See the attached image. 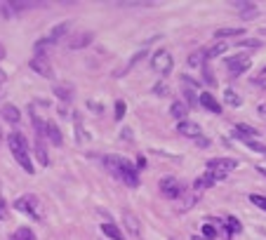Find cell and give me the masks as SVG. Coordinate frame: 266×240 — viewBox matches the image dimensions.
Masks as SVG:
<instances>
[{
  "label": "cell",
  "instance_id": "obj_26",
  "mask_svg": "<svg viewBox=\"0 0 266 240\" xmlns=\"http://www.w3.org/2000/svg\"><path fill=\"white\" fill-rule=\"evenodd\" d=\"M226 228H229V231H231V233H240V231H243V226H240V221L236 219V217H226Z\"/></svg>",
  "mask_w": 266,
  "mask_h": 240
},
{
  "label": "cell",
  "instance_id": "obj_33",
  "mask_svg": "<svg viewBox=\"0 0 266 240\" xmlns=\"http://www.w3.org/2000/svg\"><path fill=\"white\" fill-rule=\"evenodd\" d=\"M153 92H156L158 97H165L167 94V85H165V82H158L156 87H153Z\"/></svg>",
  "mask_w": 266,
  "mask_h": 240
},
{
  "label": "cell",
  "instance_id": "obj_38",
  "mask_svg": "<svg viewBox=\"0 0 266 240\" xmlns=\"http://www.w3.org/2000/svg\"><path fill=\"white\" fill-rule=\"evenodd\" d=\"M3 82H5V73L0 71V89H3Z\"/></svg>",
  "mask_w": 266,
  "mask_h": 240
},
{
  "label": "cell",
  "instance_id": "obj_37",
  "mask_svg": "<svg viewBox=\"0 0 266 240\" xmlns=\"http://www.w3.org/2000/svg\"><path fill=\"white\" fill-rule=\"evenodd\" d=\"M257 172H259L261 177H266V167H261V165H259V167H257Z\"/></svg>",
  "mask_w": 266,
  "mask_h": 240
},
{
  "label": "cell",
  "instance_id": "obj_36",
  "mask_svg": "<svg viewBox=\"0 0 266 240\" xmlns=\"http://www.w3.org/2000/svg\"><path fill=\"white\" fill-rule=\"evenodd\" d=\"M5 55H7V52H5V45L0 42V59H5Z\"/></svg>",
  "mask_w": 266,
  "mask_h": 240
},
{
  "label": "cell",
  "instance_id": "obj_8",
  "mask_svg": "<svg viewBox=\"0 0 266 240\" xmlns=\"http://www.w3.org/2000/svg\"><path fill=\"white\" fill-rule=\"evenodd\" d=\"M151 66H153V71H158L160 76H167L172 71V55L167 50H158L156 55L151 57Z\"/></svg>",
  "mask_w": 266,
  "mask_h": 240
},
{
  "label": "cell",
  "instance_id": "obj_10",
  "mask_svg": "<svg viewBox=\"0 0 266 240\" xmlns=\"http://www.w3.org/2000/svg\"><path fill=\"white\" fill-rule=\"evenodd\" d=\"M219 179L214 177V174H210V172H205V174H200L196 181H193V191L196 193H203V191H207V188H212V186L217 184Z\"/></svg>",
  "mask_w": 266,
  "mask_h": 240
},
{
  "label": "cell",
  "instance_id": "obj_35",
  "mask_svg": "<svg viewBox=\"0 0 266 240\" xmlns=\"http://www.w3.org/2000/svg\"><path fill=\"white\" fill-rule=\"evenodd\" d=\"M254 85H259V87H264V89H266V76L254 78Z\"/></svg>",
  "mask_w": 266,
  "mask_h": 240
},
{
  "label": "cell",
  "instance_id": "obj_13",
  "mask_svg": "<svg viewBox=\"0 0 266 240\" xmlns=\"http://www.w3.org/2000/svg\"><path fill=\"white\" fill-rule=\"evenodd\" d=\"M35 158H38V163L42 165V167H48L50 165V156H48V149H45V141H42V137H35Z\"/></svg>",
  "mask_w": 266,
  "mask_h": 240
},
{
  "label": "cell",
  "instance_id": "obj_32",
  "mask_svg": "<svg viewBox=\"0 0 266 240\" xmlns=\"http://www.w3.org/2000/svg\"><path fill=\"white\" fill-rule=\"evenodd\" d=\"M125 116V102H118L116 104V120H123Z\"/></svg>",
  "mask_w": 266,
  "mask_h": 240
},
{
  "label": "cell",
  "instance_id": "obj_40",
  "mask_svg": "<svg viewBox=\"0 0 266 240\" xmlns=\"http://www.w3.org/2000/svg\"><path fill=\"white\" fill-rule=\"evenodd\" d=\"M191 240H207V238H203V235H193Z\"/></svg>",
  "mask_w": 266,
  "mask_h": 240
},
{
  "label": "cell",
  "instance_id": "obj_27",
  "mask_svg": "<svg viewBox=\"0 0 266 240\" xmlns=\"http://www.w3.org/2000/svg\"><path fill=\"white\" fill-rule=\"evenodd\" d=\"M203 238H207V240L217 238V226L214 224H203Z\"/></svg>",
  "mask_w": 266,
  "mask_h": 240
},
{
  "label": "cell",
  "instance_id": "obj_23",
  "mask_svg": "<svg viewBox=\"0 0 266 240\" xmlns=\"http://www.w3.org/2000/svg\"><path fill=\"white\" fill-rule=\"evenodd\" d=\"M10 240H35V233L31 231V228H26V226H21V228H17L12 233V238Z\"/></svg>",
  "mask_w": 266,
  "mask_h": 240
},
{
  "label": "cell",
  "instance_id": "obj_22",
  "mask_svg": "<svg viewBox=\"0 0 266 240\" xmlns=\"http://www.w3.org/2000/svg\"><path fill=\"white\" fill-rule=\"evenodd\" d=\"M90 42H92V33H80V35H75V40L68 42V47L78 50V47H85V45H90Z\"/></svg>",
  "mask_w": 266,
  "mask_h": 240
},
{
  "label": "cell",
  "instance_id": "obj_9",
  "mask_svg": "<svg viewBox=\"0 0 266 240\" xmlns=\"http://www.w3.org/2000/svg\"><path fill=\"white\" fill-rule=\"evenodd\" d=\"M31 69L42 78H55V69H52V64H50L48 55H35L31 57Z\"/></svg>",
  "mask_w": 266,
  "mask_h": 240
},
{
  "label": "cell",
  "instance_id": "obj_34",
  "mask_svg": "<svg viewBox=\"0 0 266 240\" xmlns=\"http://www.w3.org/2000/svg\"><path fill=\"white\" fill-rule=\"evenodd\" d=\"M240 45H243V47H259L261 42L259 40H240Z\"/></svg>",
  "mask_w": 266,
  "mask_h": 240
},
{
  "label": "cell",
  "instance_id": "obj_18",
  "mask_svg": "<svg viewBox=\"0 0 266 240\" xmlns=\"http://www.w3.org/2000/svg\"><path fill=\"white\" fill-rule=\"evenodd\" d=\"M123 221H125V228H127L132 235H139V233H142V228H139V221L135 219V214H132L130 210H125V212H123Z\"/></svg>",
  "mask_w": 266,
  "mask_h": 240
},
{
  "label": "cell",
  "instance_id": "obj_2",
  "mask_svg": "<svg viewBox=\"0 0 266 240\" xmlns=\"http://www.w3.org/2000/svg\"><path fill=\"white\" fill-rule=\"evenodd\" d=\"M7 146L12 151V158L19 163V167L26 174H33V160H31V151H28V141L21 132H10L7 134Z\"/></svg>",
  "mask_w": 266,
  "mask_h": 240
},
{
  "label": "cell",
  "instance_id": "obj_11",
  "mask_svg": "<svg viewBox=\"0 0 266 240\" xmlns=\"http://www.w3.org/2000/svg\"><path fill=\"white\" fill-rule=\"evenodd\" d=\"M200 106H203V109H207L210 113H214V116H219V113H221V104L217 102V97L212 94V92H203V94H200Z\"/></svg>",
  "mask_w": 266,
  "mask_h": 240
},
{
  "label": "cell",
  "instance_id": "obj_41",
  "mask_svg": "<svg viewBox=\"0 0 266 240\" xmlns=\"http://www.w3.org/2000/svg\"><path fill=\"white\" fill-rule=\"evenodd\" d=\"M261 76H266V66H264V69H261Z\"/></svg>",
  "mask_w": 266,
  "mask_h": 240
},
{
  "label": "cell",
  "instance_id": "obj_5",
  "mask_svg": "<svg viewBox=\"0 0 266 240\" xmlns=\"http://www.w3.org/2000/svg\"><path fill=\"white\" fill-rule=\"evenodd\" d=\"M252 66V59L250 55H233V57H226V69L231 73V78H240L245 71H250Z\"/></svg>",
  "mask_w": 266,
  "mask_h": 240
},
{
  "label": "cell",
  "instance_id": "obj_30",
  "mask_svg": "<svg viewBox=\"0 0 266 240\" xmlns=\"http://www.w3.org/2000/svg\"><path fill=\"white\" fill-rule=\"evenodd\" d=\"M250 203H252V205H257V207H261V210L266 212V198H264V196H257V193H252V196H250Z\"/></svg>",
  "mask_w": 266,
  "mask_h": 240
},
{
  "label": "cell",
  "instance_id": "obj_21",
  "mask_svg": "<svg viewBox=\"0 0 266 240\" xmlns=\"http://www.w3.org/2000/svg\"><path fill=\"white\" fill-rule=\"evenodd\" d=\"M31 123H33V127H35V137H45V125L48 123H42L40 116H38L33 109H31Z\"/></svg>",
  "mask_w": 266,
  "mask_h": 240
},
{
  "label": "cell",
  "instance_id": "obj_25",
  "mask_svg": "<svg viewBox=\"0 0 266 240\" xmlns=\"http://www.w3.org/2000/svg\"><path fill=\"white\" fill-rule=\"evenodd\" d=\"M189 66H193V69H203L205 66V55L203 52H193V55L189 57Z\"/></svg>",
  "mask_w": 266,
  "mask_h": 240
},
{
  "label": "cell",
  "instance_id": "obj_31",
  "mask_svg": "<svg viewBox=\"0 0 266 240\" xmlns=\"http://www.w3.org/2000/svg\"><path fill=\"white\" fill-rule=\"evenodd\" d=\"M203 78H205V82H207V85H212V87L217 85V78H214V73H212L207 66H203Z\"/></svg>",
  "mask_w": 266,
  "mask_h": 240
},
{
  "label": "cell",
  "instance_id": "obj_16",
  "mask_svg": "<svg viewBox=\"0 0 266 240\" xmlns=\"http://www.w3.org/2000/svg\"><path fill=\"white\" fill-rule=\"evenodd\" d=\"M238 139H257L259 141V132L254 130V127H250V125H236V132H233Z\"/></svg>",
  "mask_w": 266,
  "mask_h": 240
},
{
  "label": "cell",
  "instance_id": "obj_14",
  "mask_svg": "<svg viewBox=\"0 0 266 240\" xmlns=\"http://www.w3.org/2000/svg\"><path fill=\"white\" fill-rule=\"evenodd\" d=\"M45 137L52 141V146H62V144H64L62 132H59V127H57L55 123H48V125H45Z\"/></svg>",
  "mask_w": 266,
  "mask_h": 240
},
{
  "label": "cell",
  "instance_id": "obj_12",
  "mask_svg": "<svg viewBox=\"0 0 266 240\" xmlns=\"http://www.w3.org/2000/svg\"><path fill=\"white\" fill-rule=\"evenodd\" d=\"M229 50V42L226 40H214L210 47L205 50V59H214V57H221Z\"/></svg>",
  "mask_w": 266,
  "mask_h": 240
},
{
  "label": "cell",
  "instance_id": "obj_29",
  "mask_svg": "<svg viewBox=\"0 0 266 240\" xmlns=\"http://www.w3.org/2000/svg\"><path fill=\"white\" fill-rule=\"evenodd\" d=\"M55 94L59 97V99H64V102H68V99H71V87H64V85H57V87H55Z\"/></svg>",
  "mask_w": 266,
  "mask_h": 240
},
{
  "label": "cell",
  "instance_id": "obj_6",
  "mask_svg": "<svg viewBox=\"0 0 266 240\" xmlns=\"http://www.w3.org/2000/svg\"><path fill=\"white\" fill-rule=\"evenodd\" d=\"M160 193H163V198H167V200H177L184 196V184L174 177H163L160 179Z\"/></svg>",
  "mask_w": 266,
  "mask_h": 240
},
{
  "label": "cell",
  "instance_id": "obj_1",
  "mask_svg": "<svg viewBox=\"0 0 266 240\" xmlns=\"http://www.w3.org/2000/svg\"><path fill=\"white\" fill-rule=\"evenodd\" d=\"M102 163H104V170L109 172L111 177H116L118 181H123L130 188H139L142 179H139V170H137L135 163H130L123 156H104Z\"/></svg>",
  "mask_w": 266,
  "mask_h": 240
},
{
  "label": "cell",
  "instance_id": "obj_7",
  "mask_svg": "<svg viewBox=\"0 0 266 240\" xmlns=\"http://www.w3.org/2000/svg\"><path fill=\"white\" fill-rule=\"evenodd\" d=\"M177 132L182 134V137H186V139H193V141H196V144H200V146H210V141L203 137L200 125H196V123H189V120H184V123H179Z\"/></svg>",
  "mask_w": 266,
  "mask_h": 240
},
{
  "label": "cell",
  "instance_id": "obj_24",
  "mask_svg": "<svg viewBox=\"0 0 266 240\" xmlns=\"http://www.w3.org/2000/svg\"><path fill=\"white\" fill-rule=\"evenodd\" d=\"M224 102L229 104V106H240V104H243V99L238 97V92H233V89H226V92H224Z\"/></svg>",
  "mask_w": 266,
  "mask_h": 240
},
{
  "label": "cell",
  "instance_id": "obj_42",
  "mask_svg": "<svg viewBox=\"0 0 266 240\" xmlns=\"http://www.w3.org/2000/svg\"><path fill=\"white\" fill-rule=\"evenodd\" d=\"M0 144H3V130H0Z\"/></svg>",
  "mask_w": 266,
  "mask_h": 240
},
{
  "label": "cell",
  "instance_id": "obj_28",
  "mask_svg": "<svg viewBox=\"0 0 266 240\" xmlns=\"http://www.w3.org/2000/svg\"><path fill=\"white\" fill-rule=\"evenodd\" d=\"M73 125H75V139L82 141L85 134H82V123H80V116H78V113H73Z\"/></svg>",
  "mask_w": 266,
  "mask_h": 240
},
{
  "label": "cell",
  "instance_id": "obj_17",
  "mask_svg": "<svg viewBox=\"0 0 266 240\" xmlns=\"http://www.w3.org/2000/svg\"><path fill=\"white\" fill-rule=\"evenodd\" d=\"M0 113H3V118H5L7 123H19L21 120V113H19V109H17V106H12V104H5V106H3V111H0Z\"/></svg>",
  "mask_w": 266,
  "mask_h": 240
},
{
  "label": "cell",
  "instance_id": "obj_4",
  "mask_svg": "<svg viewBox=\"0 0 266 240\" xmlns=\"http://www.w3.org/2000/svg\"><path fill=\"white\" fill-rule=\"evenodd\" d=\"M205 167H207V172L214 174L217 179H224L238 167V160H233V158H210L207 163H205Z\"/></svg>",
  "mask_w": 266,
  "mask_h": 240
},
{
  "label": "cell",
  "instance_id": "obj_19",
  "mask_svg": "<svg viewBox=\"0 0 266 240\" xmlns=\"http://www.w3.org/2000/svg\"><path fill=\"white\" fill-rule=\"evenodd\" d=\"M102 233L106 235V238H111V240H125V235H123V231L116 226V224H111V221H106V224H102Z\"/></svg>",
  "mask_w": 266,
  "mask_h": 240
},
{
  "label": "cell",
  "instance_id": "obj_15",
  "mask_svg": "<svg viewBox=\"0 0 266 240\" xmlns=\"http://www.w3.org/2000/svg\"><path fill=\"white\" fill-rule=\"evenodd\" d=\"M245 33V28L240 26H226V28H219L217 33H214V38L217 40H226V38H238V35Z\"/></svg>",
  "mask_w": 266,
  "mask_h": 240
},
{
  "label": "cell",
  "instance_id": "obj_39",
  "mask_svg": "<svg viewBox=\"0 0 266 240\" xmlns=\"http://www.w3.org/2000/svg\"><path fill=\"white\" fill-rule=\"evenodd\" d=\"M259 111H261V113H264V116H266V104H261V106H259Z\"/></svg>",
  "mask_w": 266,
  "mask_h": 240
},
{
  "label": "cell",
  "instance_id": "obj_3",
  "mask_svg": "<svg viewBox=\"0 0 266 240\" xmlns=\"http://www.w3.org/2000/svg\"><path fill=\"white\" fill-rule=\"evenodd\" d=\"M14 207H17V210H19L21 214L31 217L33 221H40L42 217H45V212H42V205H40V200L35 198V196H31V193H26V196H21V198L14 200Z\"/></svg>",
  "mask_w": 266,
  "mask_h": 240
},
{
  "label": "cell",
  "instance_id": "obj_20",
  "mask_svg": "<svg viewBox=\"0 0 266 240\" xmlns=\"http://www.w3.org/2000/svg\"><path fill=\"white\" fill-rule=\"evenodd\" d=\"M186 104H182V102H174L170 106V113H172V118H177L179 123H184V118H186Z\"/></svg>",
  "mask_w": 266,
  "mask_h": 240
}]
</instances>
